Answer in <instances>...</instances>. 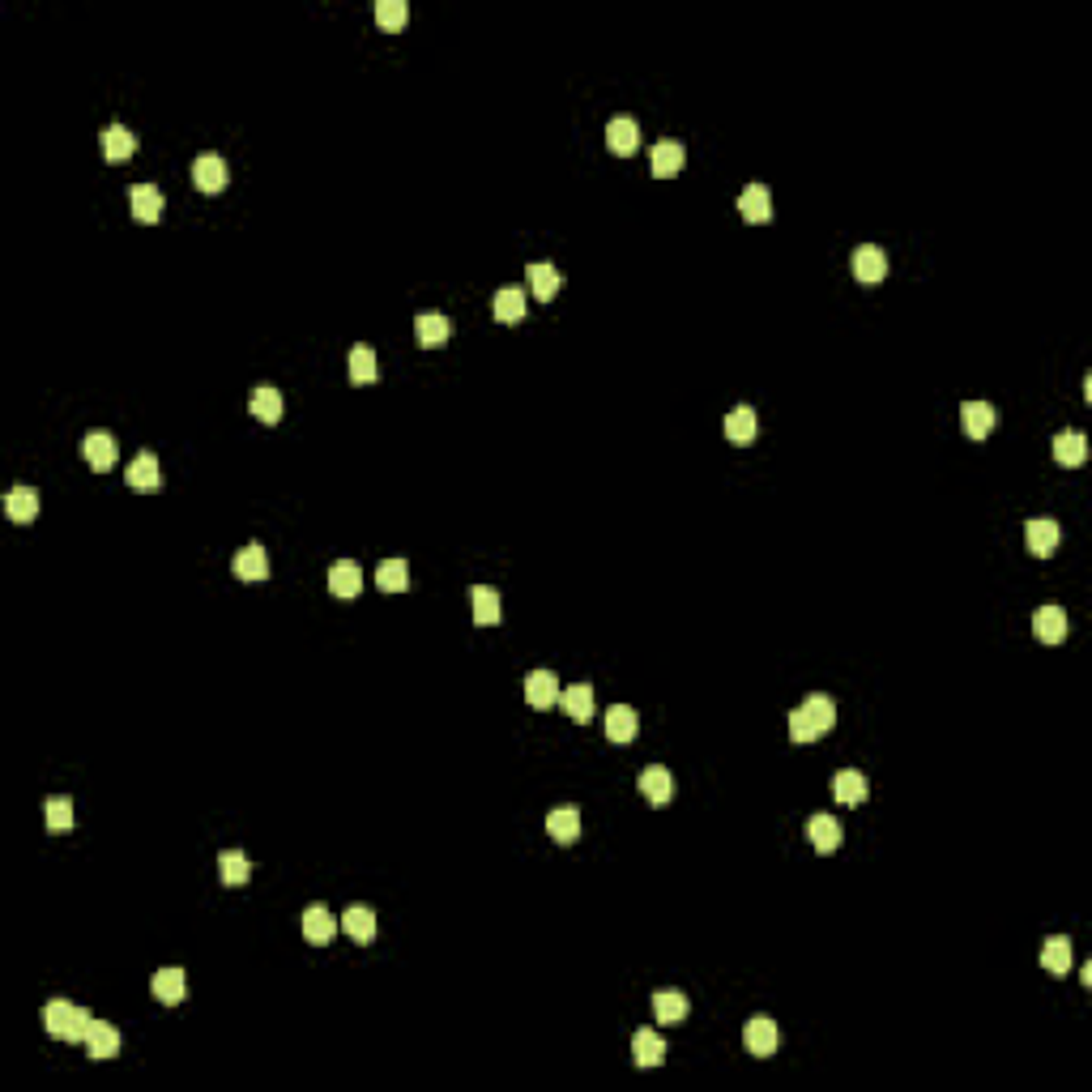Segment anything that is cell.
Segmentation results:
<instances>
[{"instance_id":"cell-1","label":"cell","mask_w":1092,"mask_h":1092,"mask_svg":"<svg viewBox=\"0 0 1092 1092\" xmlns=\"http://www.w3.org/2000/svg\"><path fill=\"white\" fill-rule=\"evenodd\" d=\"M850 269H853V278H858V282L875 286V282H883V278H888V256H883V248H875V243H862V248H853Z\"/></svg>"},{"instance_id":"cell-2","label":"cell","mask_w":1092,"mask_h":1092,"mask_svg":"<svg viewBox=\"0 0 1092 1092\" xmlns=\"http://www.w3.org/2000/svg\"><path fill=\"white\" fill-rule=\"evenodd\" d=\"M743 1045H747L756 1058H769V1054H777V1045H781L777 1024H772L769 1016H756V1020H747V1029H743Z\"/></svg>"},{"instance_id":"cell-3","label":"cell","mask_w":1092,"mask_h":1092,"mask_svg":"<svg viewBox=\"0 0 1092 1092\" xmlns=\"http://www.w3.org/2000/svg\"><path fill=\"white\" fill-rule=\"evenodd\" d=\"M231 572L239 580H248V585H256V580H265L269 577V555H265V546L261 542H248L239 551V555L231 559Z\"/></svg>"},{"instance_id":"cell-4","label":"cell","mask_w":1092,"mask_h":1092,"mask_svg":"<svg viewBox=\"0 0 1092 1092\" xmlns=\"http://www.w3.org/2000/svg\"><path fill=\"white\" fill-rule=\"evenodd\" d=\"M1024 538H1029V551L1037 559H1050L1054 551H1058V542H1062V529H1058V521H1045V516H1037V521H1029L1024 526Z\"/></svg>"},{"instance_id":"cell-5","label":"cell","mask_w":1092,"mask_h":1092,"mask_svg":"<svg viewBox=\"0 0 1092 1092\" xmlns=\"http://www.w3.org/2000/svg\"><path fill=\"white\" fill-rule=\"evenodd\" d=\"M81 453H86V461H90V470H99V474H107V470L116 466V435L112 431H90L86 440H81Z\"/></svg>"},{"instance_id":"cell-6","label":"cell","mask_w":1092,"mask_h":1092,"mask_svg":"<svg viewBox=\"0 0 1092 1092\" xmlns=\"http://www.w3.org/2000/svg\"><path fill=\"white\" fill-rule=\"evenodd\" d=\"M961 423H964V435L986 440V435L994 431V423H999V410H994L990 402H964L961 405Z\"/></svg>"},{"instance_id":"cell-7","label":"cell","mask_w":1092,"mask_h":1092,"mask_svg":"<svg viewBox=\"0 0 1092 1092\" xmlns=\"http://www.w3.org/2000/svg\"><path fill=\"white\" fill-rule=\"evenodd\" d=\"M193 184L201 188V193H223V188H226V162L218 158V154H197Z\"/></svg>"},{"instance_id":"cell-8","label":"cell","mask_w":1092,"mask_h":1092,"mask_svg":"<svg viewBox=\"0 0 1092 1092\" xmlns=\"http://www.w3.org/2000/svg\"><path fill=\"white\" fill-rule=\"evenodd\" d=\"M337 935V918L324 905H307L304 909V939L316 943V948H324V943H334Z\"/></svg>"},{"instance_id":"cell-9","label":"cell","mask_w":1092,"mask_h":1092,"mask_svg":"<svg viewBox=\"0 0 1092 1092\" xmlns=\"http://www.w3.org/2000/svg\"><path fill=\"white\" fill-rule=\"evenodd\" d=\"M359 589H363V567L354 564V559H337V564L329 567V594L359 597Z\"/></svg>"},{"instance_id":"cell-10","label":"cell","mask_w":1092,"mask_h":1092,"mask_svg":"<svg viewBox=\"0 0 1092 1092\" xmlns=\"http://www.w3.org/2000/svg\"><path fill=\"white\" fill-rule=\"evenodd\" d=\"M129 201H132V218H137V223H158V218H162V193H158V184H132V188H129Z\"/></svg>"},{"instance_id":"cell-11","label":"cell","mask_w":1092,"mask_h":1092,"mask_svg":"<svg viewBox=\"0 0 1092 1092\" xmlns=\"http://www.w3.org/2000/svg\"><path fill=\"white\" fill-rule=\"evenodd\" d=\"M640 794H645L653 807H666L670 794H675V777H670V769H662V764H648V769L640 772Z\"/></svg>"},{"instance_id":"cell-12","label":"cell","mask_w":1092,"mask_h":1092,"mask_svg":"<svg viewBox=\"0 0 1092 1092\" xmlns=\"http://www.w3.org/2000/svg\"><path fill=\"white\" fill-rule=\"evenodd\" d=\"M739 213L747 218V223H769L772 218V193L764 188V184H747L739 193Z\"/></svg>"},{"instance_id":"cell-13","label":"cell","mask_w":1092,"mask_h":1092,"mask_svg":"<svg viewBox=\"0 0 1092 1092\" xmlns=\"http://www.w3.org/2000/svg\"><path fill=\"white\" fill-rule=\"evenodd\" d=\"M1054 461L1067 470L1084 466L1088 461V440H1084V431H1058L1054 435Z\"/></svg>"},{"instance_id":"cell-14","label":"cell","mask_w":1092,"mask_h":1092,"mask_svg":"<svg viewBox=\"0 0 1092 1092\" xmlns=\"http://www.w3.org/2000/svg\"><path fill=\"white\" fill-rule=\"evenodd\" d=\"M415 337H418V346L435 350V346H444L448 337H453V321H448V316H440V312H423L415 321Z\"/></svg>"},{"instance_id":"cell-15","label":"cell","mask_w":1092,"mask_h":1092,"mask_svg":"<svg viewBox=\"0 0 1092 1092\" xmlns=\"http://www.w3.org/2000/svg\"><path fill=\"white\" fill-rule=\"evenodd\" d=\"M526 700H529V708L559 704V678L551 675V670H534V675L526 678Z\"/></svg>"},{"instance_id":"cell-16","label":"cell","mask_w":1092,"mask_h":1092,"mask_svg":"<svg viewBox=\"0 0 1092 1092\" xmlns=\"http://www.w3.org/2000/svg\"><path fill=\"white\" fill-rule=\"evenodd\" d=\"M867 794H870V785H867V777H862V772L840 769L837 777H832V799L845 802V807H858V802H867Z\"/></svg>"},{"instance_id":"cell-17","label":"cell","mask_w":1092,"mask_h":1092,"mask_svg":"<svg viewBox=\"0 0 1092 1092\" xmlns=\"http://www.w3.org/2000/svg\"><path fill=\"white\" fill-rule=\"evenodd\" d=\"M86 1050H90V1058H94V1062L116 1058V1054H120V1032H116V1024L94 1020L90 1037H86Z\"/></svg>"},{"instance_id":"cell-18","label":"cell","mask_w":1092,"mask_h":1092,"mask_svg":"<svg viewBox=\"0 0 1092 1092\" xmlns=\"http://www.w3.org/2000/svg\"><path fill=\"white\" fill-rule=\"evenodd\" d=\"M5 512H9V521H18V526H31L34 516H39V491H34V486H13L9 496H5Z\"/></svg>"},{"instance_id":"cell-19","label":"cell","mask_w":1092,"mask_h":1092,"mask_svg":"<svg viewBox=\"0 0 1092 1092\" xmlns=\"http://www.w3.org/2000/svg\"><path fill=\"white\" fill-rule=\"evenodd\" d=\"M1032 632H1037V640H1045V645L1067 640V610L1062 607H1042L1037 615H1032Z\"/></svg>"},{"instance_id":"cell-20","label":"cell","mask_w":1092,"mask_h":1092,"mask_svg":"<svg viewBox=\"0 0 1092 1092\" xmlns=\"http://www.w3.org/2000/svg\"><path fill=\"white\" fill-rule=\"evenodd\" d=\"M129 486L132 491H158L162 486V470H158V457L154 453H137L129 466Z\"/></svg>"},{"instance_id":"cell-21","label":"cell","mask_w":1092,"mask_h":1092,"mask_svg":"<svg viewBox=\"0 0 1092 1092\" xmlns=\"http://www.w3.org/2000/svg\"><path fill=\"white\" fill-rule=\"evenodd\" d=\"M470 607H474V623H483V627H496L499 619H504L499 594L491 585H474V589H470Z\"/></svg>"},{"instance_id":"cell-22","label":"cell","mask_w":1092,"mask_h":1092,"mask_svg":"<svg viewBox=\"0 0 1092 1092\" xmlns=\"http://www.w3.org/2000/svg\"><path fill=\"white\" fill-rule=\"evenodd\" d=\"M691 1012V1003L683 990H658L653 994V1016H658V1024H683Z\"/></svg>"},{"instance_id":"cell-23","label":"cell","mask_w":1092,"mask_h":1092,"mask_svg":"<svg viewBox=\"0 0 1092 1092\" xmlns=\"http://www.w3.org/2000/svg\"><path fill=\"white\" fill-rule=\"evenodd\" d=\"M607 145L615 154H636L640 145V124L632 120V116H615V120L607 124Z\"/></svg>"},{"instance_id":"cell-24","label":"cell","mask_w":1092,"mask_h":1092,"mask_svg":"<svg viewBox=\"0 0 1092 1092\" xmlns=\"http://www.w3.org/2000/svg\"><path fill=\"white\" fill-rule=\"evenodd\" d=\"M546 832H551V840H559V845H572V840L580 837V811L577 807H555L551 815H546Z\"/></svg>"},{"instance_id":"cell-25","label":"cell","mask_w":1092,"mask_h":1092,"mask_svg":"<svg viewBox=\"0 0 1092 1092\" xmlns=\"http://www.w3.org/2000/svg\"><path fill=\"white\" fill-rule=\"evenodd\" d=\"M807 837L819 853H837L840 850V824L832 815H811L807 819Z\"/></svg>"},{"instance_id":"cell-26","label":"cell","mask_w":1092,"mask_h":1092,"mask_svg":"<svg viewBox=\"0 0 1092 1092\" xmlns=\"http://www.w3.org/2000/svg\"><path fill=\"white\" fill-rule=\"evenodd\" d=\"M636 730H640L636 708L610 704V713H607V739L610 743H632V739H636Z\"/></svg>"},{"instance_id":"cell-27","label":"cell","mask_w":1092,"mask_h":1092,"mask_svg":"<svg viewBox=\"0 0 1092 1092\" xmlns=\"http://www.w3.org/2000/svg\"><path fill=\"white\" fill-rule=\"evenodd\" d=\"M648 162H653V175H658V180H670V175L683 171L688 154H683V145L678 142H658L653 145V154H648Z\"/></svg>"},{"instance_id":"cell-28","label":"cell","mask_w":1092,"mask_h":1092,"mask_svg":"<svg viewBox=\"0 0 1092 1092\" xmlns=\"http://www.w3.org/2000/svg\"><path fill=\"white\" fill-rule=\"evenodd\" d=\"M756 431H759V418H756V410H751V405H734V410L726 415L730 444H751V440H756Z\"/></svg>"},{"instance_id":"cell-29","label":"cell","mask_w":1092,"mask_h":1092,"mask_svg":"<svg viewBox=\"0 0 1092 1092\" xmlns=\"http://www.w3.org/2000/svg\"><path fill=\"white\" fill-rule=\"evenodd\" d=\"M559 708H564L572 721H580V726H585V721L594 717V688H589V683H577V688L559 691Z\"/></svg>"},{"instance_id":"cell-30","label":"cell","mask_w":1092,"mask_h":1092,"mask_svg":"<svg viewBox=\"0 0 1092 1092\" xmlns=\"http://www.w3.org/2000/svg\"><path fill=\"white\" fill-rule=\"evenodd\" d=\"M632 1058H636V1067H662V1062H666V1042H662L658 1032L640 1029L636 1037H632Z\"/></svg>"},{"instance_id":"cell-31","label":"cell","mask_w":1092,"mask_h":1092,"mask_svg":"<svg viewBox=\"0 0 1092 1092\" xmlns=\"http://www.w3.org/2000/svg\"><path fill=\"white\" fill-rule=\"evenodd\" d=\"M150 986H154V999L167 1003V1007H171V1003H184V994H188L184 969H158V973H154Z\"/></svg>"},{"instance_id":"cell-32","label":"cell","mask_w":1092,"mask_h":1092,"mask_svg":"<svg viewBox=\"0 0 1092 1092\" xmlns=\"http://www.w3.org/2000/svg\"><path fill=\"white\" fill-rule=\"evenodd\" d=\"M342 931L350 935L354 943H372L375 939V913L367 909V905H350V909L342 913Z\"/></svg>"},{"instance_id":"cell-33","label":"cell","mask_w":1092,"mask_h":1092,"mask_svg":"<svg viewBox=\"0 0 1092 1092\" xmlns=\"http://www.w3.org/2000/svg\"><path fill=\"white\" fill-rule=\"evenodd\" d=\"M137 154V137H132L124 124H112V129L102 132V158L107 162H124Z\"/></svg>"},{"instance_id":"cell-34","label":"cell","mask_w":1092,"mask_h":1092,"mask_svg":"<svg viewBox=\"0 0 1092 1092\" xmlns=\"http://www.w3.org/2000/svg\"><path fill=\"white\" fill-rule=\"evenodd\" d=\"M526 273H529V286H534V294L542 299V304H551V299L559 294V286H564L559 269H555V265H546V261H534Z\"/></svg>"},{"instance_id":"cell-35","label":"cell","mask_w":1092,"mask_h":1092,"mask_svg":"<svg viewBox=\"0 0 1092 1092\" xmlns=\"http://www.w3.org/2000/svg\"><path fill=\"white\" fill-rule=\"evenodd\" d=\"M218 875H223L226 888H243V883L253 880V862L243 858L239 850H223L218 853Z\"/></svg>"},{"instance_id":"cell-36","label":"cell","mask_w":1092,"mask_h":1092,"mask_svg":"<svg viewBox=\"0 0 1092 1092\" xmlns=\"http://www.w3.org/2000/svg\"><path fill=\"white\" fill-rule=\"evenodd\" d=\"M491 312H496V321H504V324L521 321V316H526V291H521V286H504V291H496Z\"/></svg>"},{"instance_id":"cell-37","label":"cell","mask_w":1092,"mask_h":1092,"mask_svg":"<svg viewBox=\"0 0 1092 1092\" xmlns=\"http://www.w3.org/2000/svg\"><path fill=\"white\" fill-rule=\"evenodd\" d=\"M350 380L354 385H375L380 380V363H375L372 346H354L350 350Z\"/></svg>"},{"instance_id":"cell-38","label":"cell","mask_w":1092,"mask_h":1092,"mask_svg":"<svg viewBox=\"0 0 1092 1092\" xmlns=\"http://www.w3.org/2000/svg\"><path fill=\"white\" fill-rule=\"evenodd\" d=\"M375 585L385 589V594H405V589H410V567H405V559H385V564L375 567Z\"/></svg>"},{"instance_id":"cell-39","label":"cell","mask_w":1092,"mask_h":1092,"mask_svg":"<svg viewBox=\"0 0 1092 1092\" xmlns=\"http://www.w3.org/2000/svg\"><path fill=\"white\" fill-rule=\"evenodd\" d=\"M1042 964L1062 977V973L1072 969V939H1067V935H1050L1042 948Z\"/></svg>"},{"instance_id":"cell-40","label":"cell","mask_w":1092,"mask_h":1092,"mask_svg":"<svg viewBox=\"0 0 1092 1092\" xmlns=\"http://www.w3.org/2000/svg\"><path fill=\"white\" fill-rule=\"evenodd\" d=\"M73 1012H77L73 1003L51 999L48 1007H43V1029H48L51 1037H61V1042H64V1037H69V1024H73Z\"/></svg>"},{"instance_id":"cell-41","label":"cell","mask_w":1092,"mask_h":1092,"mask_svg":"<svg viewBox=\"0 0 1092 1092\" xmlns=\"http://www.w3.org/2000/svg\"><path fill=\"white\" fill-rule=\"evenodd\" d=\"M248 410H253L261 423H278V418H282V393H278V389H269V385L256 389L253 402H248Z\"/></svg>"},{"instance_id":"cell-42","label":"cell","mask_w":1092,"mask_h":1092,"mask_svg":"<svg viewBox=\"0 0 1092 1092\" xmlns=\"http://www.w3.org/2000/svg\"><path fill=\"white\" fill-rule=\"evenodd\" d=\"M802 713H807L811 721H815L819 734H828L832 726H837V704H832V696H807V704H802Z\"/></svg>"},{"instance_id":"cell-43","label":"cell","mask_w":1092,"mask_h":1092,"mask_svg":"<svg viewBox=\"0 0 1092 1092\" xmlns=\"http://www.w3.org/2000/svg\"><path fill=\"white\" fill-rule=\"evenodd\" d=\"M48 832H69L73 828V802L69 799H48Z\"/></svg>"},{"instance_id":"cell-44","label":"cell","mask_w":1092,"mask_h":1092,"mask_svg":"<svg viewBox=\"0 0 1092 1092\" xmlns=\"http://www.w3.org/2000/svg\"><path fill=\"white\" fill-rule=\"evenodd\" d=\"M375 21H380L385 31H402L405 26V5L402 0H375Z\"/></svg>"},{"instance_id":"cell-45","label":"cell","mask_w":1092,"mask_h":1092,"mask_svg":"<svg viewBox=\"0 0 1092 1092\" xmlns=\"http://www.w3.org/2000/svg\"><path fill=\"white\" fill-rule=\"evenodd\" d=\"M789 739H794V743H815L819 739L815 721H811L802 708H794V713H789Z\"/></svg>"},{"instance_id":"cell-46","label":"cell","mask_w":1092,"mask_h":1092,"mask_svg":"<svg viewBox=\"0 0 1092 1092\" xmlns=\"http://www.w3.org/2000/svg\"><path fill=\"white\" fill-rule=\"evenodd\" d=\"M90 1029H94V1016L86 1012V1007H77V1012H73V1024H69V1037H64V1042H86V1037H90Z\"/></svg>"}]
</instances>
